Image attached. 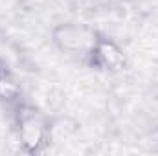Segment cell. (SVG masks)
I'll return each mask as SVG.
<instances>
[{"mask_svg":"<svg viewBox=\"0 0 158 156\" xmlns=\"http://www.w3.org/2000/svg\"><path fill=\"white\" fill-rule=\"evenodd\" d=\"M19 136H20V143L24 145L26 151L37 153L44 145V140H46V125H44L42 117L35 114L33 110L22 112L20 121H19Z\"/></svg>","mask_w":158,"mask_h":156,"instance_id":"obj_2","label":"cell"},{"mask_svg":"<svg viewBox=\"0 0 158 156\" xmlns=\"http://www.w3.org/2000/svg\"><path fill=\"white\" fill-rule=\"evenodd\" d=\"M55 44L66 51L68 55H76L81 59H92L101 37L88 26L81 24H63L53 31Z\"/></svg>","mask_w":158,"mask_h":156,"instance_id":"obj_1","label":"cell"},{"mask_svg":"<svg viewBox=\"0 0 158 156\" xmlns=\"http://www.w3.org/2000/svg\"><path fill=\"white\" fill-rule=\"evenodd\" d=\"M92 59H94L96 64H99L101 68L110 70V72H118V70L125 68V55H123V51L110 40H105V39L99 40Z\"/></svg>","mask_w":158,"mask_h":156,"instance_id":"obj_3","label":"cell"},{"mask_svg":"<svg viewBox=\"0 0 158 156\" xmlns=\"http://www.w3.org/2000/svg\"><path fill=\"white\" fill-rule=\"evenodd\" d=\"M17 94V86L4 72H0V96L2 97H11Z\"/></svg>","mask_w":158,"mask_h":156,"instance_id":"obj_4","label":"cell"}]
</instances>
